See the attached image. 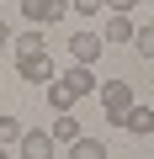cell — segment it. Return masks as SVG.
I'll use <instances>...</instances> for the list:
<instances>
[{
    "label": "cell",
    "instance_id": "cell-1",
    "mask_svg": "<svg viewBox=\"0 0 154 159\" xmlns=\"http://www.w3.org/2000/svg\"><path fill=\"white\" fill-rule=\"evenodd\" d=\"M64 11H69V0H21V16L32 27H53V21H64Z\"/></svg>",
    "mask_w": 154,
    "mask_h": 159
},
{
    "label": "cell",
    "instance_id": "cell-2",
    "mask_svg": "<svg viewBox=\"0 0 154 159\" xmlns=\"http://www.w3.org/2000/svg\"><path fill=\"white\" fill-rule=\"evenodd\" d=\"M96 90H101V106H106V117H112V122L133 106V85H128V80H106V85H96Z\"/></svg>",
    "mask_w": 154,
    "mask_h": 159
},
{
    "label": "cell",
    "instance_id": "cell-3",
    "mask_svg": "<svg viewBox=\"0 0 154 159\" xmlns=\"http://www.w3.org/2000/svg\"><path fill=\"white\" fill-rule=\"evenodd\" d=\"M117 127H122L128 138H143V133H154V111H149L143 101H133V106H128V111L117 117Z\"/></svg>",
    "mask_w": 154,
    "mask_h": 159
},
{
    "label": "cell",
    "instance_id": "cell-4",
    "mask_svg": "<svg viewBox=\"0 0 154 159\" xmlns=\"http://www.w3.org/2000/svg\"><path fill=\"white\" fill-rule=\"evenodd\" d=\"M16 74L32 80V85H48V80H53V58L48 53H27V58H16Z\"/></svg>",
    "mask_w": 154,
    "mask_h": 159
},
{
    "label": "cell",
    "instance_id": "cell-5",
    "mask_svg": "<svg viewBox=\"0 0 154 159\" xmlns=\"http://www.w3.org/2000/svg\"><path fill=\"white\" fill-rule=\"evenodd\" d=\"M16 148H21V159H53L58 143H53V133H32V127H27V133L16 138Z\"/></svg>",
    "mask_w": 154,
    "mask_h": 159
},
{
    "label": "cell",
    "instance_id": "cell-6",
    "mask_svg": "<svg viewBox=\"0 0 154 159\" xmlns=\"http://www.w3.org/2000/svg\"><path fill=\"white\" fill-rule=\"evenodd\" d=\"M58 85L74 90V96H96V69H91V64H74V69L58 74Z\"/></svg>",
    "mask_w": 154,
    "mask_h": 159
},
{
    "label": "cell",
    "instance_id": "cell-7",
    "mask_svg": "<svg viewBox=\"0 0 154 159\" xmlns=\"http://www.w3.org/2000/svg\"><path fill=\"white\" fill-rule=\"evenodd\" d=\"M69 53H74V64H96L101 58V32H74L69 37Z\"/></svg>",
    "mask_w": 154,
    "mask_h": 159
},
{
    "label": "cell",
    "instance_id": "cell-8",
    "mask_svg": "<svg viewBox=\"0 0 154 159\" xmlns=\"http://www.w3.org/2000/svg\"><path fill=\"white\" fill-rule=\"evenodd\" d=\"M69 159H112V154H106L101 138H85V133H80V138L69 143Z\"/></svg>",
    "mask_w": 154,
    "mask_h": 159
},
{
    "label": "cell",
    "instance_id": "cell-9",
    "mask_svg": "<svg viewBox=\"0 0 154 159\" xmlns=\"http://www.w3.org/2000/svg\"><path fill=\"white\" fill-rule=\"evenodd\" d=\"M101 43H133V21H128V16H106Z\"/></svg>",
    "mask_w": 154,
    "mask_h": 159
},
{
    "label": "cell",
    "instance_id": "cell-10",
    "mask_svg": "<svg viewBox=\"0 0 154 159\" xmlns=\"http://www.w3.org/2000/svg\"><path fill=\"white\" fill-rule=\"evenodd\" d=\"M80 133H85V127L74 122L69 111H58V117H53V143H74V138H80Z\"/></svg>",
    "mask_w": 154,
    "mask_h": 159
},
{
    "label": "cell",
    "instance_id": "cell-11",
    "mask_svg": "<svg viewBox=\"0 0 154 159\" xmlns=\"http://www.w3.org/2000/svg\"><path fill=\"white\" fill-rule=\"evenodd\" d=\"M11 48H16V58H27V53H48V43H43V32L32 27V32H21V37H11Z\"/></svg>",
    "mask_w": 154,
    "mask_h": 159
},
{
    "label": "cell",
    "instance_id": "cell-12",
    "mask_svg": "<svg viewBox=\"0 0 154 159\" xmlns=\"http://www.w3.org/2000/svg\"><path fill=\"white\" fill-rule=\"evenodd\" d=\"M138 58H154V27H133V43H128Z\"/></svg>",
    "mask_w": 154,
    "mask_h": 159
},
{
    "label": "cell",
    "instance_id": "cell-13",
    "mask_svg": "<svg viewBox=\"0 0 154 159\" xmlns=\"http://www.w3.org/2000/svg\"><path fill=\"white\" fill-rule=\"evenodd\" d=\"M21 133H27V127H21L16 117H0V148H11V143H16Z\"/></svg>",
    "mask_w": 154,
    "mask_h": 159
},
{
    "label": "cell",
    "instance_id": "cell-14",
    "mask_svg": "<svg viewBox=\"0 0 154 159\" xmlns=\"http://www.w3.org/2000/svg\"><path fill=\"white\" fill-rule=\"evenodd\" d=\"M69 11H80V16H96V11H106V0H69Z\"/></svg>",
    "mask_w": 154,
    "mask_h": 159
},
{
    "label": "cell",
    "instance_id": "cell-15",
    "mask_svg": "<svg viewBox=\"0 0 154 159\" xmlns=\"http://www.w3.org/2000/svg\"><path fill=\"white\" fill-rule=\"evenodd\" d=\"M133 6H138V0H106V11H112V16H128Z\"/></svg>",
    "mask_w": 154,
    "mask_h": 159
},
{
    "label": "cell",
    "instance_id": "cell-16",
    "mask_svg": "<svg viewBox=\"0 0 154 159\" xmlns=\"http://www.w3.org/2000/svg\"><path fill=\"white\" fill-rule=\"evenodd\" d=\"M6 43H11V27H6V21H0V48H6Z\"/></svg>",
    "mask_w": 154,
    "mask_h": 159
},
{
    "label": "cell",
    "instance_id": "cell-17",
    "mask_svg": "<svg viewBox=\"0 0 154 159\" xmlns=\"http://www.w3.org/2000/svg\"><path fill=\"white\" fill-rule=\"evenodd\" d=\"M0 159H11V148H0Z\"/></svg>",
    "mask_w": 154,
    "mask_h": 159
}]
</instances>
